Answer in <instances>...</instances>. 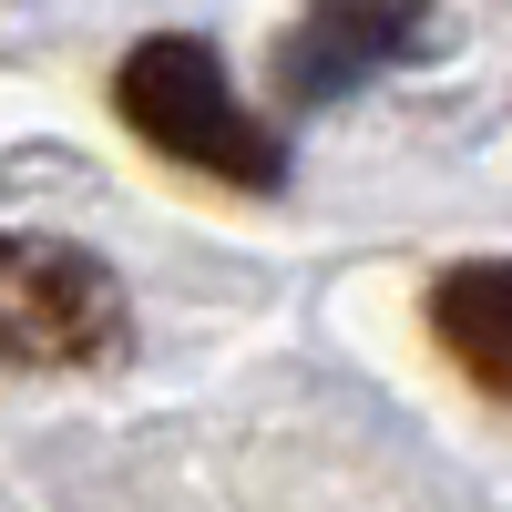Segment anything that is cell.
<instances>
[{"mask_svg": "<svg viewBox=\"0 0 512 512\" xmlns=\"http://www.w3.org/2000/svg\"><path fill=\"white\" fill-rule=\"evenodd\" d=\"M113 113L134 123L164 164H185L205 185H236V195H277L287 185V144L236 103L216 41H195V31L134 41V52L113 62Z\"/></svg>", "mask_w": 512, "mask_h": 512, "instance_id": "obj_1", "label": "cell"}, {"mask_svg": "<svg viewBox=\"0 0 512 512\" xmlns=\"http://www.w3.org/2000/svg\"><path fill=\"white\" fill-rule=\"evenodd\" d=\"M134 349L123 277L72 236H0V369H103Z\"/></svg>", "mask_w": 512, "mask_h": 512, "instance_id": "obj_2", "label": "cell"}, {"mask_svg": "<svg viewBox=\"0 0 512 512\" xmlns=\"http://www.w3.org/2000/svg\"><path fill=\"white\" fill-rule=\"evenodd\" d=\"M410 52H431V11L420 0H308V21L277 41V93L287 103H338Z\"/></svg>", "mask_w": 512, "mask_h": 512, "instance_id": "obj_3", "label": "cell"}, {"mask_svg": "<svg viewBox=\"0 0 512 512\" xmlns=\"http://www.w3.org/2000/svg\"><path fill=\"white\" fill-rule=\"evenodd\" d=\"M431 338L482 400L512 410V256H461L431 277Z\"/></svg>", "mask_w": 512, "mask_h": 512, "instance_id": "obj_4", "label": "cell"}]
</instances>
